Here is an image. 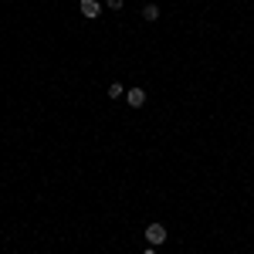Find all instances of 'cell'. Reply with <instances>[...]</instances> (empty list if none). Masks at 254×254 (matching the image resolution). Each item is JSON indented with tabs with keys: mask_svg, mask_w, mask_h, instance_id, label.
<instances>
[{
	"mask_svg": "<svg viewBox=\"0 0 254 254\" xmlns=\"http://www.w3.org/2000/svg\"><path fill=\"white\" fill-rule=\"evenodd\" d=\"M146 241H149L153 248H159V244L166 241V227H163V224H149V227H146Z\"/></svg>",
	"mask_w": 254,
	"mask_h": 254,
	"instance_id": "1",
	"label": "cell"
},
{
	"mask_svg": "<svg viewBox=\"0 0 254 254\" xmlns=\"http://www.w3.org/2000/svg\"><path fill=\"white\" fill-rule=\"evenodd\" d=\"M78 10H81V14H85L88 20H95L98 14H102V3H98V0H81V3H78Z\"/></svg>",
	"mask_w": 254,
	"mask_h": 254,
	"instance_id": "2",
	"label": "cell"
},
{
	"mask_svg": "<svg viewBox=\"0 0 254 254\" xmlns=\"http://www.w3.org/2000/svg\"><path fill=\"white\" fill-rule=\"evenodd\" d=\"M126 102H129V109H142L146 105V92L142 88H129L126 92Z\"/></svg>",
	"mask_w": 254,
	"mask_h": 254,
	"instance_id": "3",
	"label": "cell"
},
{
	"mask_svg": "<svg viewBox=\"0 0 254 254\" xmlns=\"http://www.w3.org/2000/svg\"><path fill=\"white\" fill-rule=\"evenodd\" d=\"M142 17L146 20H159V7L156 3H146V7H142Z\"/></svg>",
	"mask_w": 254,
	"mask_h": 254,
	"instance_id": "4",
	"label": "cell"
},
{
	"mask_svg": "<svg viewBox=\"0 0 254 254\" xmlns=\"http://www.w3.org/2000/svg\"><path fill=\"white\" fill-rule=\"evenodd\" d=\"M109 98H126V88H122L119 81H112V85H109Z\"/></svg>",
	"mask_w": 254,
	"mask_h": 254,
	"instance_id": "5",
	"label": "cell"
},
{
	"mask_svg": "<svg viewBox=\"0 0 254 254\" xmlns=\"http://www.w3.org/2000/svg\"><path fill=\"white\" fill-rule=\"evenodd\" d=\"M122 3H126V0H105V7H109V10H122Z\"/></svg>",
	"mask_w": 254,
	"mask_h": 254,
	"instance_id": "6",
	"label": "cell"
},
{
	"mask_svg": "<svg viewBox=\"0 0 254 254\" xmlns=\"http://www.w3.org/2000/svg\"><path fill=\"white\" fill-rule=\"evenodd\" d=\"M142 254H156V248H153V244H149V248H146V251H142Z\"/></svg>",
	"mask_w": 254,
	"mask_h": 254,
	"instance_id": "7",
	"label": "cell"
}]
</instances>
